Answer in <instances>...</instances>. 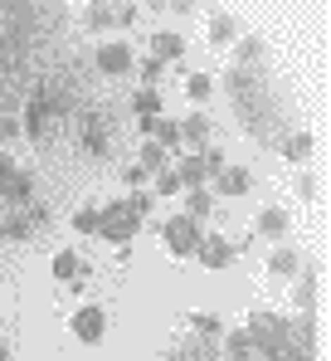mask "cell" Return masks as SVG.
Here are the masks:
<instances>
[{"mask_svg": "<svg viewBox=\"0 0 331 361\" xmlns=\"http://www.w3.org/2000/svg\"><path fill=\"white\" fill-rule=\"evenodd\" d=\"M54 279H58V283L83 279V259H78V249H58V254H54Z\"/></svg>", "mask_w": 331, "mask_h": 361, "instance_id": "18", "label": "cell"}, {"mask_svg": "<svg viewBox=\"0 0 331 361\" xmlns=\"http://www.w3.org/2000/svg\"><path fill=\"white\" fill-rule=\"evenodd\" d=\"M297 195L302 200H317V176H297Z\"/></svg>", "mask_w": 331, "mask_h": 361, "instance_id": "33", "label": "cell"}, {"mask_svg": "<svg viewBox=\"0 0 331 361\" xmlns=\"http://www.w3.org/2000/svg\"><path fill=\"white\" fill-rule=\"evenodd\" d=\"M200 161H205V171H210V176H220L224 166H229V161H224V152H220V147H205V152H200Z\"/></svg>", "mask_w": 331, "mask_h": 361, "instance_id": "30", "label": "cell"}, {"mask_svg": "<svg viewBox=\"0 0 331 361\" xmlns=\"http://www.w3.org/2000/svg\"><path fill=\"white\" fill-rule=\"evenodd\" d=\"M277 147H282V157H287L292 166H302V161L312 157V137H307V132H282Z\"/></svg>", "mask_w": 331, "mask_h": 361, "instance_id": "16", "label": "cell"}, {"mask_svg": "<svg viewBox=\"0 0 331 361\" xmlns=\"http://www.w3.org/2000/svg\"><path fill=\"white\" fill-rule=\"evenodd\" d=\"M83 25H88L93 35L132 30V25H137V5H88V10H83Z\"/></svg>", "mask_w": 331, "mask_h": 361, "instance_id": "5", "label": "cell"}, {"mask_svg": "<svg viewBox=\"0 0 331 361\" xmlns=\"http://www.w3.org/2000/svg\"><path fill=\"white\" fill-rule=\"evenodd\" d=\"M122 180H127V190H137V185L146 180V171H142V166L132 161V166H122Z\"/></svg>", "mask_w": 331, "mask_h": 361, "instance_id": "32", "label": "cell"}, {"mask_svg": "<svg viewBox=\"0 0 331 361\" xmlns=\"http://www.w3.org/2000/svg\"><path fill=\"white\" fill-rule=\"evenodd\" d=\"M249 352H254V337H249L244 327L224 332V357H229V361H249Z\"/></svg>", "mask_w": 331, "mask_h": 361, "instance_id": "24", "label": "cell"}, {"mask_svg": "<svg viewBox=\"0 0 331 361\" xmlns=\"http://www.w3.org/2000/svg\"><path fill=\"white\" fill-rule=\"evenodd\" d=\"M98 215H103V220H98V235H103L108 244H117V249H132L137 230H142V215L127 205V195H122V200H112V205H103Z\"/></svg>", "mask_w": 331, "mask_h": 361, "instance_id": "1", "label": "cell"}, {"mask_svg": "<svg viewBox=\"0 0 331 361\" xmlns=\"http://www.w3.org/2000/svg\"><path fill=\"white\" fill-rule=\"evenodd\" d=\"M151 195H185V185H180V176L166 166V171H156V176H151Z\"/></svg>", "mask_w": 331, "mask_h": 361, "instance_id": "26", "label": "cell"}, {"mask_svg": "<svg viewBox=\"0 0 331 361\" xmlns=\"http://www.w3.org/2000/svg\"><path fill=\"white\" fill-rule=\"evenodd\" d=\"M132 118L142 122V118H161V93L156 88H137L132 93Z\"/></svg>", "mask_w": 331, "mask_h": 361, "instance_id": "20", "label": "cell"}, {"mask_svg": "<svg viewBox=\"0 0 331 361\" xmlns=\"http://www.w3.org/2000/svg\"><path fill=\"white\" fill-rule=\"evenodd\" d=\"M166 361H195V357H190V352H170Z\"/></svg>", "mask_w": 331, "mask_h": 361, "instance_id": "34", "label": "cell"}, {"mask_svg": "<svg viewBox=\"0 0 331 361\" xmlns=\"http://www.w3.org/2000/svg\"><path fill=\"white\" fill-rule=\"evenodd\" d=\"M54 127H58L54 108H49L39 93H30V103H25V113H20V132H25L30 142H49V137H54Z\"/></svg>", "mask_w": 331, "mask_h": 361, "instance_id": "4", "label": "cell"}, {"mask_svg": "<svg viewBox=\"0 0 331 361\" xmlns=\"http://www.w3.org/2000/svg\"><path fill=\"white\" fill-rule=\"evenodd\" d=\"M68 332H73L83 347H98V342L108 337V307H98V302H83V307L68 317Z\"/></svg>", "mask_w": 331, "mask_h": 361, "instance_id": "3", "label": "cell"}, {"mask_svg": "<svg viewBox=\"0 0 331 361\" xmlns=\"http://www.w3.org/2000/svg\"><path fill=\"white\" fill-rule=\"evenodd\" d=\"M0 361H10V342H0Z\"/></svg>", "mask_w": 331, "mask_h": 361, "instance_id": "35", "label": "cell"}, {"mask_svg": "<svg viewBox=\"0 0 331 361\" xmlns=\"http://www.w3.org/2000/svg\"><path fill=\"white\" fill-rule=\"evenodd\" d=\"M205 30H210V44H234L239 39V20L234 15H210Z\"/></svg>", "mask_w": 331, "mask_h": 361, "instance_id": "22", "label": "cell"}, {"mask_svg": "<svg viewBox=\"0 0 331 361\" xmlns=\"http://www.w3.org/2000/svg\"><path fill=\"white\" fill-rule=\"evenodd\" d=\"M98 220H103V215H98L93 205H83V210L73 215V230H78V235H98Z\"/></svg>", "mask_w": 331, "mask_h": 361, "instance_id": "28", "label": "cell"}, {"mask_svg": "<svg viewBox=\"0 0 331 361\" xmlns=\"http://www.w3.org/2000/svg\"><path fill=\"white\" fill-rule=\"evenodd\" d=\"M268 274H273L277 283H292V279L302 274V259H297V249H292V244H277L273 254H268Z\"/></svg>", "mask_w": 331, "mask_h": 361, "instance_id": "11", "label": "cell"}, {"mask_svg": "<svg viewBox=\"0 0 331 361\" xmlns=\"http://www.w3.org/2000/svg\"><path fill=\"white\" fill-rule=\"evenodd\" d=\"M137 166H142L146 176H156V171L170 166V152H161L156 142H142V147H137Z\"/></svg>", "mask_w": 331, "mask_h": 361, "instance_id": "17", "label": "cell"}, {"mask_svg": "<svg viewBox=\"0 0 331 361\" xmlns=\"http://www.w3.org/2000/svg\"><path fill=\"white\" fill-rule=\"evenodd\" d=\"M180 54H185V35H180V30H156V35H151V59L175 63Z\"/></svg>", "mask_w": 331, "mask_h": 361, "instance_id": "13", "label": "cell"}, {"mask_svg": "<svg viewBox=\"0 0 331 361\" xmlns=\"http://www.w3.org/2000/svg\"><path fill=\"white\" fill-rule=\"evenodd\" d=\"M0 93H5V83H0Z\"/></svg>", "mask_w": 331, "mask_h": 361, "instance_id": "37", "label": "cell"}, {"mask_svg": "<svg viewBox=\"0 0 331 361\" xmlns=\"http://www.w3.org/2000/svg\"><path fill=\"white\" fill-rule=\"evenodd\" d=\"M287 288H292V307H297V312H317V269H312V264H307Z\"/></svg>", "mask_w": 331, "mask_h": 361, "instance_id": "9", "label": "cell"}, {"mask_svg": "<svg viewBox=\"0 0 331 361\" xmlns=\"http://www.w3.org/2000/svg\"><path fill=\"white\" fill-rule=\"evenodd\" d=\"M137 73H142V88H156L161 73H166V63L161 59H142V63H137Z\"/></svg>", "mask_w": 331, "mask_h": 361, "instance_id": "27", "label": "cell"}, {"mask_svg": "<svg viewBox=\"0 0 331 361\" xmlns=\"http://www.w3.org/2000/svg\"><path fill=\"white\" fill-rule=\"evenodd\" d=\"M146 142H156L161 152H180V127H175V118H156V127H151Z\"/></svg>", "mask_w": 331, "mask_h": 361, "instance_id": "21", "label": "cell"}, {"mask_svg": "<svg viewBox=\"0 0 331 361\" xmlns=\"http://www.w3.org/2000/svg\"><path fill=\"white\" fill-rule=\"evenodd\" d=\"M258 235H268V240H287L292 235V215L282 210V205H268V210H258Z\"/></svg>", "mask_w": 331, "mask_h": 361, "instance_id": "12", "label": "cell"}, {"mask_svg": "<svg viewBox=\"0 0 331 361\" xmlns=\"http://www.w3.org/2000/svg\"><path fill=\"white\" fill-rule=\"evenodd\" d=\"M15 137H20V118L15 113H0V147H10Z\"/></svg>", "mask_w": 331, "mask_h": 361, "instance_id": "31", "label": "cell"}, {"mask_svg": "<svg viewBox=\"0 0 331 361\" xmlns=\"http://www.w3.org/2000/svg\"><path fill=\"white\" fill-rule=\"evenodd\" d=\"M200 240H205V230H200L190 215H166V225H161V249L166 254L190 259V254L200 249Z\"/></svg>", "mask_w": 331, "mask_h": 361, "instance_id": "2", "label": "cell"}, {"mask_svg": "<svg viewBox=\"0 0 331 361\" xmlns=\"http://www.w3.org/2000/svg\"><path fill=\"white\" fill-rule=\"evenodd\" d=\"M0 244H5V230H0Z\"/></svg>", "mask_w": 331, "mask_h": 361, "instance_id": "36", "label": "cell"}, {"mask_svg": "<svg viewBox=\"0 0 331 361\" xmlns=\"http://www.w3.org/2000/svg\"><path fill=\"white\" fill-rule=\"evenodd\" d=\"M185 190H200V185H210V171H205V161H200V152H185V157H175V166H170Z\"/></svg>", "mask_w": 331, "mask_h": 361, "instance_id": "10", "label": "cell"}, {"mask_svg": "<svg viewBox=\"0 0 331 361\" xmlns=\"http://www.w3.org/2000/svg\"><path fill=\"white\" fill-rule=\"evenodd\" d=\"M210 210H215V195H210V185H200V190H185V210H180V215H190V220L200 225Z\"/></svg>", "mask_w": 331, "mask_h": 361, "instance_id": "19", "label": "cell"}, {"mask_svg": "<svg viewBox=\"0 0 331 361\" xmlns=\"http://www.w3.org/2000/svg\"><path fill=\"white\" fill-rule=\"evenodd\" d=\"M190 259H200L205 269H215V274H220V269H229V264H234V240H229V235H215V230H210V235L200 240V249H195Z\"/></svg>", "mask_w": 331, "mask_h": 361, "instance_id": "7", "label": "cell"}, {"mask_svg": "<svg viewBox=\"0 0 331 361\" xmlns=\"http://www.w3.org/2000/svg\"><path fill=\"white\" fill-rule=\"evenodd\" d=\"M93 63H98V73L122 78V73H132V68H137V54H132V44H127V39H103V44L93 49Z\"/></svg>", "mask_w": 331, "mask_h": 361, "instance_id": "6", "label": "cell"}, {"mask_svg": "<svg viewBox=\"0 0 331 361\" xmlns=\"http://www.w3.org/2000/svg\"><path fill=\"white\" fill-rule=\"evenodd\" d=\"M83 147H88L93 157H108V152H112V132H108V122H103V118L83 122Z\"/></svg>", "mask_w": 331, "mask_h": 361, "instance_id": "15", "label": "cell"}, {"mask_svg": "<svg viewBox=\"0 0 331 361\" xmlns=\"http://www.w3.org/2000/svg\"><path fill=\"white\" fill-rule=\"evenodd\" d=\"M185 322H190V332H195V337H205V342H215V337H224V322L215 317V312H190Z\"/></svg>", "mask_w": 331, "mask_h": 361, "instance_id": "23", "label": "cell"}, {"mask_svg": "<svg viewBox=\"0 0 331 361\" xmlns=\"http://www.w3.org/2000/svg\"><path fill=\"white\" fill-rule=\"evenodd\" d=\"M185 93H190V103H210L215 78H210V73H190V78H185Z\"/></svg>", "mask_w": 331, "mask_h": 361, "instance_id": "25", "label": "cell"}, {"mask_svg": "<svg viewBox=\"0 0 331 361\" xmlns=\"http://www.w3.org/2000/svg\"><path fill=\"white\" fill-rule=\"evenodd\" d=\"M175 127H180V147H195V152H205V147H210V113H200V108H195L190 118H180Z\"/></svg>", "mask_w": 331, "mask_h": 361, "instance_id": "8", "label": "cell"}, {"mask_svg": "<svg viewBox=\"0 0 331 361\" xmlns=\"http://www.w3.org/2000/svg\"><path fill=\"white\" fill-rule=\"evenodd\" d=\"M215 185H220V195H249L254 190V171L249 166H224L215 176Z\"/></svg>", "mask_w": 331, "mask_h": 361, "instance_id": "14", "label": "cell"}, {"mask_svg": "<svg viewBox=\"0 0 331 361\" xmlns=\"http://www.w3.org/2000/svg\"><path fill=\"white\" fill-rule=\"evenodd\" d=\"M127 205H132V210H137V215L146 220V215L156 210V195H151V190H132V195H127Z\"/></svg>", "mask_w": 331, "mask_h": 361, "instance_id": "29", "label": "cell"}]
</instances>
